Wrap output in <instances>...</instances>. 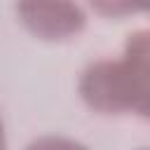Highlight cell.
I'll return each instance as SVG.
<instances>
[{
  "label": "cell",
  "instance_id": "1",
  "mask_svg": "<svg viewBox=\"0 0 150 150\" xmlns=\"http://www.w3.org/2000/svg\"><path fill=\"white\" fill-rule=\"evenodd\" d=\"M16 14L42 40H66L84 26V12L75 0H16Z\"/></svg>",
  "mask_w": 150,
  "mask_h": 150
},
{
  "label": "cell",
  "instance_id": "2",
  "mask_svg": "<svg viewBox=\"0 0 150 150\" xmlns=\"http://www.w3.org/2000/svg\"><path fill=\"white\" fill-rule=\"evenodd\" d=\"M124 80L127 112H138L150 117V30H138L129 35L124 47V59L120 61Z\"/></svg>",
  "mask_w": 150,
  "mask_h": 150
},
{
  "label": "cell",
  "instance_id": "3",
  "mask_svg": "<svg viewBox=\"0 0 150 150\" xmlns=\"http://www.w3.org/2000/svg\"><path fill=\"white\" fill-rule=\"evenodd\" d=\"M91 7L103 16H127L143 9V0H89Z\"/></svg>",
  "mask_w": 150,
  "mask_h": 150
},
{
  "label": "cell",
  "instance_id": "4",
  "mask_svg": "<svg viewBox=\"0 0 150 150\" xmlns=\"http://www.w3.org/2000/svg\"><path fill=\"white\" fill-rule=\"evenodd\" d=\"M26 150H87V148L63 136H42V138H35Z\"/></svg>",
  "mask_w": 150,
  "mask_h": 150
},
{
  "label": "cell",
  "instance_id": "5",
  "mask_svg": "<svg viewBox=\"0 0 150 150\" xmlns=\"http://www.w3.org/2000/svg\"><path fill=\"white\" fill-rule=\"evenodd\" d=\"M143 9H148V12H150V0H143Z\"/></svg>",
  "mask_w": 150,
  "mask_h": 150
}]
</instances>
